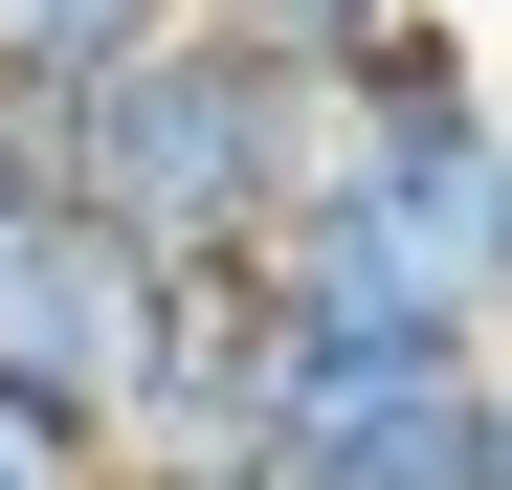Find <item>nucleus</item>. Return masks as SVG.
Masks as SVG:
<instances>
[{
	"mask_svg": "<svg viewBox=\"0 0 512 490\" xmlns=\"http://www.w3.org/2000/svg\"><path fill=\"white\" fill-rule=\"evenodd\" d=\"M0 23H23V0H0Z\"/></svg>",
	"mask_w": 512,
	"mask_h": 490,
	"instance_id": "0eeeda50",
	"label": "nucleus"
},
{
	"mask_svg": "<svg viewBox=\"0 0 512 490\" xmlns=\"http://www.w3.org/2000/svg\"><path fill=\"white\" fill-rule=\"evenodd\" d=\"M201 23H245V45H290V67H312V90H334V67H357V45L401 23V0H201Z\"/></svg>",
	"mask_w": 512,
	"mask_h": 490,
	"instance_id": "20e7f679",
	"label": "nucleus"
},
{
	"mask_svg": "<svg viewBox=\"0 0 512 490\" xmlns=\"http://www.w3.org/2000/svg\"><path fill=\"white\" fill-rule=\"evenodd\" d=\"M23 223H67V201H45V179H23V156H0V268H23Z\"/></svg>",
	"mask_w": 512,
	"mask_h": 490,
	"instance_id": "39448f33",
	"label": "nucleus"
},
{
	"mask_svg": "<svg viewBox=\"0 0 512 490\" xmlns=\"http://www.w3.org/2000/svg\"><path fill=\"white\" fill-rule=\"evenodd\" d=\"M201 0H23V23H0V67H23V90H112L134 45H179Z\"/></svg>",
	"mask_w": 512,
	"mask_h": 490,
	"instance_id": "f03ea898",
	"label": "nucleus"
},
{
	"mask_svg": "<svg viewBox=\"0 0 512 490\" xmlns=\"http://www.w3.org/2000/svg\"><path fill=\"white\" fill-rule=\"evenodd\" d=\"M0 490H134L90 401H45V379H0Z\"/></svg>",
	"mask_w": 512,
	"mask_h": 490,
	"instance_id": "7ed1b4c3",
	"label": "nucleus"
},
{
	"mask_svg": "<svg viewBox=\"0 0 512 490\" xmlns=\"http://www.w3.org/2000/svg\"><path fill=\"white\" fill-rule=\"evenodd\" d=\"M490 357H512V201H490Z\"/></svg>",
	"mask_w": 512,
	"mask_h": 490,
	"instance_id": "423d86ee",
	"label": "nucleus"
},
{
	"mask_svg": "<svg viewBox=\"0 0 512 490\" xmlns=\"http://www.w3.org/2000/svg\"><path fill=\"white\" fill-rule=\"evenodd\" d=\"M245 490H268V468H245Z\"/></svg>",
	"mask_w": 512,
	"mask_h": 490,
	"instance_id": "6e6552de",
	"label": "nucleus"
},
{
	"mask_svg": "<svg viewBox=\"0 0 512 490\" xmlns=\"http://www.w3.org/2000/svg\"><path fill=\"white\" fill-rule=\"evenodd\" d=\"M312 67L245 45V23H179L134 45L90 90V156H67V201H90L112 245H156V268H268V223L312 201Z\"/></svg>",
	"mask_w": 512,
	"mask_h": 490,
	"instance_id": "f257e3e1",
	"label": "nucleus"
}]
</instances>
